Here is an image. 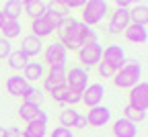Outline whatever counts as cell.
Here are the masks:
<instances>
[{"label":"cell","mask_w":148,"mask_h":137,"mask_svg":"<svg viewBox=\"0 0 148 137\" xmlns=\"http://www.w3.org/2000/svg\"><path fill=\"white\" fill-rule=\"evenodd\" d=\"M58 37H60V43L72 51H78L82 45H86L90 41H99V35L95 29L84 25L82 21L72 18V16H66L62 29L58 31Z\"/></svg>","instance_id":"cell-1"},{"label":"cell","mask_w":148,"mask_h":137,"mask_svg":"<svg viewBox=\"0 0 148 137\" xmlns=\"http://www.w3.org/2000/svg\"><path fill=\"white\" fill-rule=\"evenodd\" d=\"M140 78H142V66L140 62L136 60H127L123 64L121 70L115 72L113 76V84L121 90H130V88H134L138 82H140Z\"/></svg>","instance_id":"cell-2"},{"label":"cell","mask_w":148,"mask_h":137,"mask_svg":"<svg viewBox=\"0 0 148 137\" xmlns=\"http://www.w3.org/2000/svg\"><path fill=\"white\" fill-rule=\"evenodd\" d=\"M107 10H109V2H105V0H88L82 6V23L88 27L101 25Z\"/></svg>","instance_id":"cell-3"},{"label":"cell","mask_w":148,"mask_h":137,"mask_svg":"<svg viewBox=\"0 0 148 137\" xmlns=\"http://www.w3.org/2000/svg\"><path fill=\"white\" fill-rule=\"evenodd\" d=\"M101 55H103V47L99 41H90L86 45H82L78 49V62L82 64V68L90 70V68H97L101 64Z\"/></svg>","instance_id":"cell-4"},{"label":"cell","mask_w":148,"mask_h":137,"mask_svg":"<svg viewBox=\"0 0 148 137\" xmlns=\"http://www.w3.org/2000/svg\"><path fill=\"white\" fill-rule=\"evenodd\" d=\"M66 60H68V49L60 41H53L43 49V62L49 68H60L66 64Z\"/></svg>","instance_id":"cell-5"},{"label":"cell","mask_w":148,"mask_h":137,"mask_svg":"<svg viewBox=\"0 0 148 137\" xmlns=\"http://www.w3.org/2000/svg\"><path fill=\"white\" fill-rule=\"evenodd\" d=\"M101 62H103V64H107L113 72H117V70H121V68H123V64H125L127 60H125V53H123L121 45L111 43V45H107V47L103 49Z\"/></svg>","instance_id":"cell-6"},{"label":"cell","mask_w":148,"mask_h":137,"mask_svg":"<svg viewBox=\"0 0 148 137\" xmlns=\"http://www.w3.org/2000/svg\"><path fill=\"white\" fill-rule=\"evenodd\" d=\"M88 86V72L84 68H72L66 72V88L74 92H84Z\"/></svg>","instance_id":"cell-7"},{"label":"cell","mask_w":148,"mask_h":137,"mask_svg":"<svg viewBox=\"0 0 148 137\" xmlns=\"http://www.w3.org/2000/svg\"><path fill=\"white\" fill-rule=\"evenodd\" d=\"M18 117H21L27 125L29 123H43V125H47V113L41 111L39 106H35V104L23 102L21 109H18Z\"/></svg>","instance_id":"cell-8"},{"label":"cell","mask_w":148,"mask_h":137,"mask_svg":"<svg viewBox=\"0 0 148 137\" xmlns=\"http://www.w3.org/2000/svg\"><path fill=\"white\" fill-rule=\"evenodd\" d=\"M130 102L132 106H138L142 111H148V82L140 80L134 88H130Z\"/></svg>","instance_id":"cell-9"},{"label":"cell","mask_w":148,"mask_h":137,"mask_svg":"<svg viewBox=\"0 0 148 137\" xmlns=\"http://www.w3.org/2000/svg\"><path fill=\"white\" fill-rule=\"evenodd\" d=\"M105 98V86L101 82H95V84H88L86 90L82 92V102L88 106V109H95L103 102Z\"/></svg>","instance_id":"cell-10"},{"label":"cell","mask_w":148,"mask_h":137,"mask_svg":"<svg viewBox=\"0 0 148 137\" xmlns=\"http://www.w3.org/2000/svg\"><path fill=\"white\" fill-rule=\"evenodd\" d=\"M66 86V68L60 66V68H49V72L43 76V88L47 92L56 90V88H62Z\"/></svg>","instance_id":"cell-11"},{"label":"cell","mask_w":148,"mask_h":137,"mask_svg":"<svg viewBox=\"0 0 148 137\" xmlns=\"http://www.w3.org/2000/svg\"><path fill=\"white\" fill-rule=\"evenodd\" d=\"M130 27V10L127 8H115L109 21V33L111 35H121Z\"/></svg>","instance_id":"cell-12"},{"label":"cell","mask_w":148,"mask_h":137,"mask_svg":"<svg viewBox=\"0 0 148 137\" xmlns=\"http://www.w3.org/2000/svg\"><path fill=\"white\" fill-rule=\"evenodd\" d=\"M111 121V109L109 106H95V109H88V115H86V123L90 127H105L107 123Z\"/></svg>","instance_id":"cell-13"},{"label":"cell","mask_w":148,"mask_h":137,"mask_svg":"<svg viewBox=\"0 0 148 137\" xmlns=\"http://www.w3.org/2000/svg\"><path fill=\"white\" fill-rule=\"evenodd\" d=\"M43 18H45V23L49 25L51 31H60L64 21H66V14L60 12L58 8H56V4H45V12H43Z\"/></svg>","instance_id":"cell-14"},{"label":"cell","mask_w":148,"mask_h":137,"mask_svg":"<svg viewBox=\"0 0 148 137\" xmlns=\"http://www.w3.org/2000/svg\"><path fill=\"white\" fill-rule=\"evenodd\" d=\"M41 49H43L41 39H37V37H33V35L23 37V43H21V47H18V51H21V53L27 57V60H29V57L39 55V53H41Z\"/></svg>","instance_id":"cell-15"},{"label":"cell","mask_w":148,"mask_h":137,"mask_svg":"<svg viewBox=\"0 0 148 137\" xmlns=\"http://www.w3.org/2000/svg\"><path fill=\"white\" fill-rule=\"evenodd\" d=\"M29 86L31 84L25 80L21 74H14V76H10L8 80H6V90H8L10 96H21V98H23V94L27 92Z\"/></svg>","instance_id":"cell-16"},{"label":"cell","mask_w":148,"mask_h":137,"mask_svg":"<svg viewBox=\"0 0 148 137\" xmlns=\"http://www.w3.org/2000/svg\"><path fill=\"white\" fill-rule=\"evenodd\" d=\"M111 131H113L115 137H136V135H138V127H136L134 123H130L127 119H123V117L113 123Z\"/></svg>","instance_id":"cell-17"},{"label":"cell","mask_w":148,"mask_h":137,"mask_svg":"<svg viewBox=\"0 0 148 137\" xmlns=\"http://www.w3.org/2000/svg\"><path fill=\"white\" fill-rule=\"evenodd\" d=\"M123 37L127 39L130 43L142 45V43L148 41V29H146V27H138V25H130V27L123 31Z\"/></svg>","instance_id":"cell-18"},{"label":"cell","mask_w":148,"mask_h":137,"mask_svg":"<svg viewBox=\"0 0 148 137\" xmlns=\"http://www.w3.org/2000/svg\"><path fill=\"white\" fill-rule=\"evenodd\" d=\"M45 76V66L41 62H29L23 70V78L27 82H37V80H43Z\"/></svg>","instance_id":"cell-19"},{"label":"cell","mask_w":148,"mask_h":137,"mask_svg":"<svg viewBox=\"0 0 148 137\" xmlns=\"http://www.w3.org/2000/svg\"><path fill=\"white\" fill-rule=\"evenodd\" d=\"M130 25H148V4H136L134 8H130Z\"/></svg>","instance_id":"cell-20"},{"label":"cell","mask_w":148,"mask_h":137,"mask_svg":"<svg viewBox=\"0 0 148 137\" xmlns=\"http://www.w3.org/2000/svg\"><path fill=\"white\" fill-rule=\"evenodd\" d=\"M2 14L6 21H18L23 14H25V8H23V2L21 0H8L2 8Z\"/></svg>","instance_id":"cell-21"},{"label":"cell","mask_w":148,"mask_h":137,"mask_svg":"<svg viewBox=\"0 0 148 137\" xmlns=\"http://www.w3.org/2000/svg\"><path fill=\"white\" fill-rule=\"evenodd\" d=\"M31 35L37 37V39H45V37L53 35V31H51L49 25L45 23V18L39 16V18H33V21H31Z\"/></svg>","instance_id":"cell-22"},{"label":"cell","mask_w":148,"mask_h":137,"mask_svg":"<svg viewBox=\"0 0 148 137\" xmlns=\"http://www.w3.org/2000/svg\"><path fill=\"white\" fill-rule=\"evenodd\" d=\"M45 4H47V2H39V0H25V2H23V8H25V14L31 16V21H33V18L43 16Z\"/></svg>","instance_id":"cell-23"},{"label":"cell","mask_w":148,"mask_h":137,"mask_svg":"<svg viewBox=\"0 0 148 137\" xmlns=\"http://www.w3.org/2000/svg\"><path fill=\"white\" fill-rule=\"evenodd\" d=\"M6 64H8V68H10V70L21 72V70H25V66L29 64V60H27V57H25L21 51H18V49H16V51L12 49V53L6 57Z\"/></svg>","instance_id":"cell-24"},{"label":"cell","mask_w":148,"mask_h":137,"mask_svg":"<svg viewBox=\"0 0 148 137\" xmlns=\"http://www.w3.org/2000/svg\"><path fill=\"white\" fill-rule=\"evenodd\" d=\"M123 119H127L130 123L138 125V123H142V121L146 119V111H142V109H138V106H132V104H125V109H123Z\"/></svg>","instance_id":"cell-25"},{"label":"cell","mask_w":148,"mask_h":137,"mask_svg":"<svg viewBox=\"0 0 148 137\" xmlns=\"http://www.w3.org/2000/svg\"><path fill=\"white\" fill-rule=\"evenodd\" d=\"M45 135H47V125L43 123H29L21 131V137H45Z\"/></svg>","instance_id":"cell-26"},{"label":"cell","mask_w":148,"mask_h":137,"mask_svg":"<svg viewBox=\"0 0 148 137\" xmlns=\"http://www.w3.org/2000/svg\"><path fill=\"white\" fill-rule=\"evenodd\" d=\"M21 23H18V21H6L4 23V27L2 29H0V31H2V39H6V41H10V39H14V37H18V35H21Z\"/></svg>","instance_id":"cell-27"},{"label":"cell","mask_w":148,"mask_h":137,"mask_svg":"<svg viewBox=\"0 0 148 137\" xmlns=\"http://www.w3.org/2000/svg\"><path fill=\"white\" fill-rule=\"evenodd\" d=\"M76 119H78V111H74V109L66 106V109L60 113V127H66V129H70V127H74Z\"/></svg>","instance_id":"cell-28"},{"label":"cell","mask_w":148,"mask_h":137,"mask_svg":"<svg viewBox=\"0 0 148 137\" xmlns=\"http://www.w3.org/2000/svg\"><path fill=\"white\" fill-rule=\"evenodd\" d=\"M41 100H43V94H41V90H39V88H35V86H29V88H27V92L23 94V102H27V104H35V106H39V104H41Z\"/></svg>","instance_id":"cell-29"},{"label":"cell","mask_w":148,"mask_h":137,"mask_svg":"<svg viewBox=\"0 0 148 137\" xmlns=\"http://www.w3.org/2000/svg\"><path fill=\"white\" fill-rule=\"evenodd\" d=\"M49 94H51L53 102H58L60 106H66V94H68V88H66V86H62V88H56V90H51Z\"/></svg>","instance_id":"cell-30"},{"label":"cell","mask_w":148,"mask_h":137,"mask_svg":"<svg viewBox=\"0 0 148 137\" xmlns=\"http://www.w3.org/2000/svg\"><path fill=\"white\" fill-rule=\"evenodd\" d=\"M80 102H82V94L80 92H74V90H68V94H66V106L74 109V106L80 104Z\"/></svg>","instance_id":"cell-31"},{"label":"cell","mask_w":148,"mask_h":137,"mask_svg":"<svg viewBox=\"0 0 148 137\" xmlns=\"http://www.w3.org/2000/svg\"><path fill=\"white\" fill-rule=\"evenodd\" d=\"M10 53H12V43L6 39H0V60H6Z\"/></svg>","instance_id":"cell-32"},{"label":"cell","mask_w":148,"mask_h":137,"mask_svg":"<svg viewBox=\"0 0 148 137\" xmlns=\"http://www.w3.org/2000/svg\"><path fill=\"white\" fill-rule=\"evenodd\" d=\"M49 137H74V133H72V129H66V127H56L49 133Z\"/></svg>","instance_id":"cell-33"},{"label":"cell","mask_w":148,"mask_h":137,"mask_svg":"<svg viewBox=\"0 0 148 137\" xmlns=\"http://www.w3.org/2000/svg\"><path fill=\"white\" fill-rule=\"evenodd\" d=\"M97 72H99V76H101V78H113V76H115V72L111 70L107 64H103V62L97 66Z\"/></svg>","instance_id":"cell-34"},{"label":"cell","mask_w":148,"mask_h":137,"mask_svg":"<svg viewBox=\"0 0 148 137\" xmlns=\"http://www.w3.org/2000/svg\"><path fill=\"white\" fill-rule=\"evenodd\" d=\"M74 127H76V129H86V127H88V123H86V117L78 115V119H76V123H74Z\"/></svg>","instance_id":"cell-35"},{"label":"cell","mask_w":148,"mask_h":137,"mask_svg":"<svg viewBox=\"0 0 148 137\" xmlns=\"http://www.w3.org/2000/svg\"><path fill=\"white\" fill-rule=\"evenodd\" d=\"M130 6H132V4H130L127 0H117V2H115V8H127L130 10Z\"/></svg>","instance_id":"cell-36"},{"label":"cell","mask_w":148,"mask_h":137,"mask_svg":"<svg viewBox=\"0 0 148 137\" xmlns=\"http://www.w3.org/2000/svg\"><path fill=\"white\" fill-rule=\"evenodd\" d=\"M0 137H8V127H0Z\"/></svg>","instance_id":"cell-37"},{"label":"cell","mask_w":148,"mask_h":137,"mask_svg":"<svg viewBox=\"0 0 148 137\" xmlns=\"http://www.w3.org/2000/svg\"><path fill=\"white\" fill-rule=\"evenodd\" d=\"M4 23H6V18H4V14H2V10H0V29L4 27Z\"/></svg>","instance_id":"cell-38"}]
</instances>
